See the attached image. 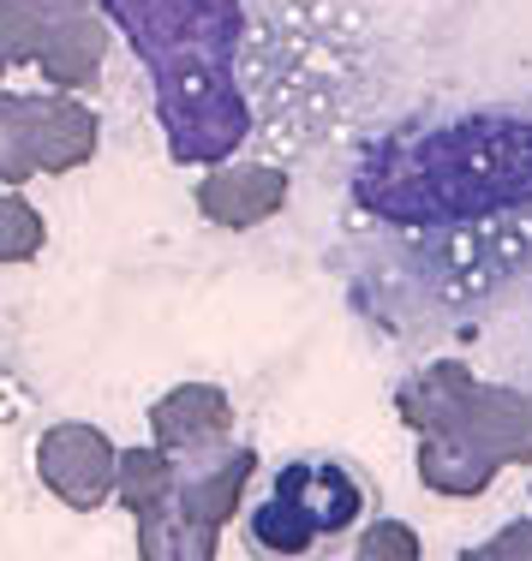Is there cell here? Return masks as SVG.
Returning <instances> with one entry per match:
<instances>
[{
  "label": "cell",
  "mask_w": 532,
  "mask_h": 561,
  "mask_svg": "<svg viewBox=\"0 0 532 561\" xmlns=\"http://www.w3.org/2000/svg\"><path fill=\"white\" fill-rule=\"evenodd\" d=\"M490 556L497 561H532V519H509V526L490 538Z\"/></svg>",
  "instance_id": "ffe728a7"
},
{
  "label": "cell",
  "mask_w": 532,
  "mask_h": 561,
  "mask_svg": "<svg viewBox=\"0 0 532 561\" xmlns=\"http://www.w3.org/2000/svg\"><path fill=\"white\" fill-rule=\"evenodd\" d=\"M156 114H162L174 162H228V150H239L251 131V108L234 90V78L156 90Z\"/></svg>",
  "instance_id": "277c9868"
},
{
  "label": "cell",
  "mask_w": 532,
  "mask_h": 561,
  "mask_svg": "<svg viewBox=\"0 0 532 561\" xmlns=\"http://www.w3.org/2000/svg\"><path fill=\"white\" fill-rule=\"evenodd\" d=\"M48 7V19H72V12H90L97 0H43Z\"/></svg>",
  "instance_id": "44dd1931"
},
{
  "label": "cell",
  "mask_w": 532,
  "mask_h": 561,
  "mask_svg": "<svg viewBox=\"0 0 532 561\" xmlns=\"http://www.w3.org/2000/svg\"><path fill=\"white\" fill-rule=\"evenodd\" d=\"M419 531L407 519H371L353 543V561H419Z\"/></svg>",
  "instance_id": "d6986e66"
},
{
  "label": "cell",
  "mask_w": 532,
  "mask_h": 561,
  "mask_svg": "<svg viewBox=\"0 0 532 561\" xmlns=\"http://www.w3.org/2000/svg\"><path fill=\"white\" fill-rule=\"evenodd\" d=\"M455 436H467L497 466H527L532 460V400L521 389H485L478 382V394L467 400Z\"/></svg>",
  "instance_id": "9c48e42d"
},
{
  "label": "cell",
  "mask_w": 532,
  "mask_h": 561,
  "mask_svg": "<svg viewBox=\"0 0 532 561\" xmlns=\"http://www.w3.org/2000/svg\"><path fill=\"white\" fill-rule=\"evenodd\" d=\"M102 60H109V24L97 12H72V19H55L43 36V78L55 90H97Z\"/></svg>",
  "instance_id": "30bf717a"
},
{
  "label": "cell",
  "mask_w": 532,
  "mask_h": 561,
  "mask_svg": "<svg viewBox=\"0 0 532 561\" xmlns=\"http://www.w3.org/2000/svg\"><path fill=\"white\" fill-rule=\"evenodd\" d=\"M150 436H156V448H168V454H192L204 443L234 436L228 389H216V382H180V389H168L150 407Z\"/></svg>",
  "instance_id": "ba28073f"
},
{
  "label": "cell",
  "mask_w": 532,
  "mask_h": 561,
  "mask_svg": "<svg viewBox=\"0 0 532 561\" xmlns=\"http://www.w3.org/2000/svg\"><path fill=\"white\" fill-rule=\"evenodd\" d=\"M7 66H12V60H7V55H0V78H7Z\"/></svg>",
  "instance_id": "603a6c76"
},
{
  "label": "cell",
  "mask_w": 532,
  "mask_h": 561,
  "mask_svg": "<svg viewBox=\"0 0 532 561\" xmlns=\"http://www.w3.org/2000/svg\"><path fill=\"white\" fill-rule=\"evenodd\" d=\"M359 204L389 221H485L532 204V119H455L359 162Z\"/></svg>",
  "instance_id": "6da1fadb"
},
{
  "label": "cell",
  "mask_w": 532,
  "mask_h": 561,
  "mask_svg": "<svg viewBox=\"0 0 532 561\" xmlns=\"http://www.w3.org/2000/svg\"><path fill=\"white\" fill-rule=\"evenodd\" d=\"M222 538L216 526L192 519L185 507H156V514H138V556L144 561H216Z\"/></svg>",
  "instance_id": "5bb4252c"
},
{
  "label": "cell",
  "mask_w": 532,
  "mask_h": 561,
  "mask_svg": "<svg viewBox=\"0 0 532 561\" xmlns=\"http://www.w3.org/2000/svg\"><path fill=\"white\" fill-rule=\"evenodd\" d=\"M36 168V126H31V96H7L0 90V180L24 185Z\"/></svg>",
  "instance_id": "2e32d148"
},
{
  "label": "cell",
  "mask_w": 532,
  "mask_h": 561,
  "mask_svg": "<svg viewBox=\"0 0 532 561\" xmlns=\"http://www.w3.org/2000/svg\"><path fill=\"white\" fill-rule=\"evenodd\" d=\"M455 561H497V556H490V543H485V550H461Z\"/></svg>",
  "instance_id": "7402d4cb"
},
{
  "label": "cell",
  "mask_w": 532,
  "mask_h": 561,
  "mask_svg": "<svg viewBox=\"0 0 532 561\" xmlns=\"http://www.w3.org/2000/svg\"><path fill=\"white\" fill-rule=\"evenodd\" d=\"M36 472L43 484L55 490L66 507H102L114 496V472H120V454L114 443L97 431V424H55V431L36 443Z\"/></svg>",
  "instance_id": "5b68a950"
},
{
  "label": "cell",
  "mask_w": 532,
  "mask_h": 561,
  "mask_svg": "<svg viewBox=\"0 0 532 561\" xmlns=\"http://www.w3.org/2000/svg\"><path fill=\"white\" fill-rule=\"evenodd\" d=\"M102 7L144 55L156 90L234 78L239 0H102Z\"/></svg>",
  "instance_id": "7a4b0ae2"
},
{
  "label": "cell",
  "mask_w": 532,
  "mask_h": 561,
  "mask_svg": "<svg viewBox=\"0 0 532 561\" xmlns=\"http://www.w3.org/2000/svg\"><path fill=\"white\" fill-rule=\"evenodd\" d=\"M48 227L36 216V204L24 197H0V263H31L43 251Z\"/></svg>",
  "instance_id": "ac0fdd59"
},
{
  "label": "cell",
  "mask_w": 532,
  "mask_h": 561,
  "mask_svg": "<svg viewBox=\"0 0 532 561\" xmlns=\"http://www.w3.org/2000/svg\"><path fill=\"white\" fill-rule=\"evenodd\" d=\"M31 126H36V168L43 173H72L97 156V114L72 96H31Z\"/></svg>",
  "instance_id": "8fae6325"
},
{
  "label": "cell",
  "mask_w": 532,
  "mask_h": 561,
  "mask_svg": "<svg viewBox=\"0 0 532 561\" xmlns=\"http://www.w3.org/2000/svg\"><path fill=\"white\" fill-rule=\"evenodd\" d=\"M180 472H174V507H185L192 519H204V526H228L239 514V502H246V484H251V466H258V454L246 443H234V436H222V443H204L192 454H174Z\"/></svg>",
  "instance_id": "8992f818"
},
{
  "label": "cell",
  "mask_w": 532,
  "mask_h": 561,
  "mask_svg": "<svg viewBox=\"0 0 532 561\" xmlns=\"http://www.w3.org/2000/svg\"><path fill=\"white\" fill-rule=\"evenodd\" d=\"M174 472L180 460L168 448H126L120 454V472H114V496L132 507V514H156V507L174 502Z\"/></svg>",
  "instance_id": "9a60e30c"
},
{
  "label": "cell",
  "mask_w": 532,
  "mask_h": 561,
  "mask_svg": "<svg viewBox=\"0 0 532 561\" xmlns=\"http://www.w3.org/2000/svg\"><path fill=\"white\" fill-rule=\"evenodd\" d=\"M473 394H478V377L467 365H455V358H443V365H425L419 377L395 394V412H401L407 431L431 436V431H455Z\"/></svg>",
  "instance_id": "7c38bea8"
},
{
  "label": "cell",
  "mask_w": 532,
  "mask_h": 561,
  "mask_svg": "<svg viewBox=\"0 0 532 561\" xmlns=\"http://www.w3.org/2000/svg\"><path fill=\"white\" fill-rule=\"evenodd\" d=\"M287 204V173L270 162H222L197 185V209L216 227H258Z\"/></svg>",
  "instance_id": "52a82bcc"
},
{
  "label": "cell",
  "mask_w": 532,
  "mask_h": 561,
  "mask_svg": "<svg viewBox=\"0 0 532 561\" xmlns=\"http://www.w3.org/2000/svg\"><path fill=\"white\" fill-rule=\"evenodd\" d=\"M48 7L43 0H0V55L7 60H36L48 36Z\"/></svg>",
  "instance_id": "e0dca14e"
},
{
  "label": "cell",
  "mask_w": 532,
  "mask_h": 561,
  "mask_svg": "<svg viewBox=\"0 0 532 561\" xmlns=\"http://www.w3.org/2000/svg\"><path fill=\"white\" fill-rule=\"evenodd\" d=\"M365 519V478L348 460H287L275 472L270 496L251 507V550L275 556V561H305L317 550L353 531Z\"/></svg>",
  "instance_id": "3957f363"
},
{
  "label": "cell",
  "mask_w": 532,
  "mask_h": 561,
  "mask_svg": "<svg viewBox=\"0 0 532 561\" xmlns=\"http://www.w3.org/2000/svg\"><path fill=\"white\" fill-rule=\"evenodd\" d=\"M414 466H419V484H425V490H437V496H485L490 478L502 472V466L490 460V454H478L467 436H455V431H431V436H419Z\"/></svg>",
  "instance_id": "4fadbf2b"
}]
</instances>
